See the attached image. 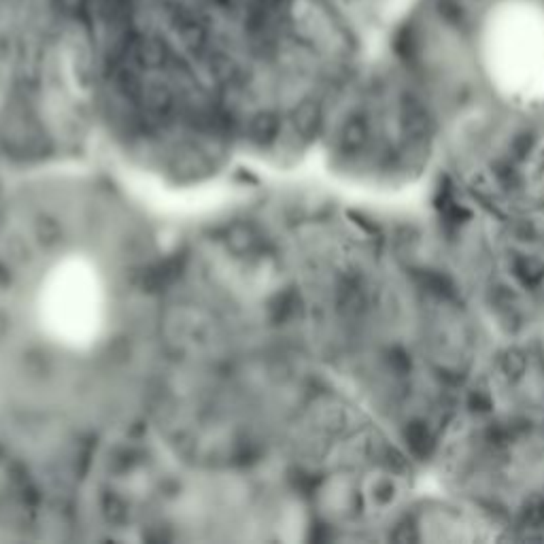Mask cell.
I'll list each match as a JSON object with an SVG mask.
<instances>
[{"mask_svg":"<svg viewBox=\"0 0 544 544\" xmlns=\"http://www.w3.org/2000/svg\"><path fill=\"white\" fill-rule=\"evenodd\" d=\"M436 9L444 17V21L453 26H464L466 24V11L460 0H436Z\"/></svg>","mask_w":544,"mask_h":544,"instance_id":"6da1fadb","label":"cell"}]
</instances>
